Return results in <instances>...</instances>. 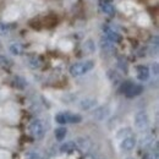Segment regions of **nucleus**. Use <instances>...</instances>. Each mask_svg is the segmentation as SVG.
Instances as JSON below:
<instances>
[{
	"label": "nucleus",
	"instance_id": "19",
	"mask_svg": "<svg viewBox=\"0 0 159 159\" xmlns=\"http://www.w3.org/2000/svg\"><path fill=\"white\" fill-rule=\"evenodd\" d=\"M127 136H131V129L130 127H124V129H120L119 131L116 132V135H115V137L116 139H124L125 137H127Z\"/></svg>",
	"mask_w": 159,
	"mask_h": 159
},
{
	"label": "nucleus",
	"instance_id": "14",
	"mask_svg": "<svg viewBox=\"0 0 159 159\" xmlns=\"http://www.w3.org/2000/svg\"><path fill=\"white\" fill-rule=\"evenodd\" d=\"M100 10L104 12V14H107V15H109V16H113L114 14H115V7L110 4V2H108V1H100Z\"/></svg>",
	"mask_w": 159,
	"mask_h": 159
},
{
	"label": "nucleus",
	"instance_id": "28",
	"mask_svg": "<svg viewBox=\"0 0 159 159\" xmlns=\"http://www.w3.org/2000/svg\"><path fill=\"white\" fill-rule=\"evenodd\" d=\"M118 65H119V67L124 71V72H127V64H126V61H122V60H119V62H118Z\"/></svg>",
	"mask_w": 159,
	"mask_h": 159
},
{
	"label": "nucleus",
	"instance_id": "18",
	"mask_svg": "<svg viewBox=\"0 0 159 159\" xmlns=\"http://www.w3.org/2000/svg\"><path fill=\"white\" fill-rule=\"evenodd\" d=\"M83 50H84V53H87V54L94 53V52H96V44L93 43V40H91V39L86 40L84 44H83Z\"/></svg>",
	"mask_w": 159,
	"mask_h": 159
},
{
	"label": "nucleus",
	"instance_id": "16",
	"mask_svg": "<svg viewBox=\"0 0 159 159\" xmlns=\"http://www.w3.org/2000/svg\"><path fill=\"white\" fill-rule=\"evenodd\" d=\"M76 144H77V148H81L82 151H88L91 147V142L84 137H79L76 139Z\"/></svg>",
	"mask_w": 159,
	"mask_h": 159
},
{
	"label": "nucleus",
	"instance_id": "17",
	"mask_svg": "<svg viewBox=\"0 0 159 159\" xmlns=\"http://www.w3.org/2000/svg\"><path fill=\"white\" fill-rule=\"evenodd\" d=\"M54 135H55V139L58 141H62V139H65L66 135H67V130H66L65 126H60L58 129H55Z\"/></svg>",
	"mask_w": 159,
	"mask_h": 159
},
{
	"label": "nucleus",
	"instance_id": "15",
	"mask_svg": "<svg viewBox=\"0 0 159 159\" xmlns=\"http://www.w3.org/2000/svg\"><path fill=\"white\" fill-rule=\"evenodd\" d=\"M27 64H28V66L31 69H39L42 66V60L38 57H36V55H32V57H30L27 59Z\"/></svg>",
	"mask_w": 159,
	"mask_h": 159
},
{
	"label": "nucleus",
	"instance_id": "12",
	"mask_svg": "<svg viewBox=\"0 0 159 159\" xmlns=\"http://www.w3.org/2000/svg\"><path fill=\"white\" fill-rule=\"evenodd\" d=\"M97 104V100L94 98H84L80 102V108L82 110H89L92 108H94Z\"/></svg>",
	"mask_w": 159,
	"mask_h": 159
},
{
	"label": "nucleus",
	"instance_id": "27",
	"mask_svg": "<svg viewBox=\"0 0 159 159\" xmlns=\"http://www.w3.org/2000/svg\"><path fill=\"white\" fill-rule=\"evenodd\" d=\"M141 159H158V154L157 153H146V154H143V157Z\"/></svg>",
	"mask_w": 159,
	"mask_h": 159
},
{
	"label": "nucleus",
	"instance_id": "9",
	"mask_svg": "<svg viewBox=\"0 0 159 159\" xmlns=\"http://www.w3.org/2000/svg\"><path fill=\"white\" fill-rule=\"evenodd\" d=\"M142 92H143V86H142V84H136V83H134V84L130 87V89L125 93V96H126L127 98H135V97H139Z\"/></svg>",
	"mask_w": 159,
	"mask_h": 159
},
{
	"label": "nucleus",
	"instance_id": "2",
	"mask_svg": "<svg viewBox=\"0 0 159 159\" xmlns=\"http://www.w3.org/2000/svg\"><path fill=\"white\" fill-rule=\"evenodd\" d=\"M30 132L36 139H42L45 135V129L42 120L34 119L30 125Z\"/></svg>",
	"mask_w": 159,
	"mask_h": 159
},
{
	"label": "nucleus",
	"instance_id": "13",
	"mask_svg": "<svg viewBox=\"0 0 159 159\" xmlns=\"http://www.w3.org/2000/svg\"><path fill=\"white\" fill-rule=\"evenodd\" d=\"M65 119L67 124H79L82 121V116L80 114H75V113H70V111H65L64 113Z\"/></svg>",
	"mask_w": 159,
	"mask_h": 159
},
{
	"label": "nucleus",
	"instance_id": "4",
	"mask_svg": "<svg viewBox=\"0 0 159 159\" xmlns=\"http://www.w3.org/2000/svg\"><path fill=\"white\" fill-rule=\"evenodd\" d=\"M103 32H104L105 39H108L111 43H119L121 40V36L119 32H116L114 28H111L109 26H103Z\"/></svg>",
	"mask_w": 159,
	"mask_h": 159
},
{
	"label": "nucleus",
	"instance_id": "25",
	"mask_svg": "<svg viewBox=\"0 0 159 159\" xmlns=\"http://www.w3.org/2000/svg\"><path fill=\"white\" fill-rule=\"evenodd\" d=\"M55 122H57V124H59L60 126H64V125H66V124H67V122H66V119H65L64 113H59V114H57V115H55Z\"/></svg>",
	"mask_w": 159,
	"mask_h": 159
},
{
	"label": "nucleus",
	"instance_id": "11",
	"mask_svg": "<svg viewBox=\"0 0 159 159\" xmlns=\"http://www.w3.org/2000/svg\"><path fill=\"white\" fill-rule=\"evenodd\" d=\"M153 142H154V139H153V136L152 135H149V134H146V135H143L141 139H139V146L142 147V148H152L153 147Z\"/></svg>",
	"mask_w": 159,
	"mask_h": 159
},
{
	"label": "nucleus",
	"instance_id": "21",
	"mask_svg": "<svg viewBox=\"0 0 159 159\" xmlns=\"http://www.w3.org/2000/svg\"><path fill=\"white\" fill-rule=\"evenodd\" d=\"M9 49H10V53L14 54V55H21L22 54V45L20 43H12Z\"/></svg>",
	"mask_w": 159,
	"mask_h": 159
},
{
	"label": "nucleus",
	"instance_id": "10",
	"mask_svg": "<svg viewBox=\"0 0 159 159\" xmlns=\"http://www.w3.org/2000/svg\"><path fill=\"white\" fill-rule=\"evenodd\" d=\"M11 84H12V87L16 88V89H25V88L28 86V82H27V80L25 79V77L16 75V76L12 79V81H11Z\"/></svg>",
	"mask_w": 159,
	"mask_h": 159
},
{
	"label": "nucleus",
	"instance_id": "7",
	"mask_svg": "<svg viewBox=\"0 0 159 159\" xmlns=\"http://www.w3.org/2000/svg\"><path fill=\"white\" fill-rule=\"evenodd\" d=\"M76 149H77V144H76V142H74V141L64 142V143H61V146L59 147V151L61 153H67V154L74 153Z\"/></svg>",
	"mask_w": 159,
	"mask_h": 159
},
{
	"label": "nucleus",
	"instance_id": "1",
	"mask_svg": "<svg viewBox=\"0 0 159 159\" xmlns=\"http://www.w3.org/2000/svg\"><path fill=\"white\" fill-rule=\"evenodd\" d=\"M93 67H94V61L93 60H86V61L76 62V64L70 66V75L74 76V77L82 76V75L89 72Z\"/></svg>",
	"mask_w": 159,
	"mask_h": 159
},
{
	"label": "nucleus",
	"instance_id": "30",
	"mask_svg": "<svg viewBox=\"0 0 159 159\" xmlns=\"http://www.w3.org/2000/svg\"><path fill=\"white\" fill-rule=\"evenodd\" d=\"M126 159H135V158H132V157H129V158H126Z\"/></svg>",
	"mask_w": 159,
	"mask_h": 159
},
{
	"label": "nucleus",
	"instance_id": "8",
	"mask_svg": "<svg viewBox=\"0 0 159 159\" xmlns=\"http://www.w3.org/2000/svg\"><path fill=\"white\" fill-rule=\"evenodd\" d=\"M136 71H137V79H139V81H141V82H144V81H147V80L149 79L151 72H149V69H148L147 66H144V65H139V66L136 67Z\"/></svg>",
	"mask_w": 159,
	"mask_h": 159
},
{
	"label": "nucleus",
	"instance_id": "22",
	"mask_svg": "<svg viewBox=\"0 0 159 159\" xmlns=\"http://www.w3.org/2000/svg\"><path fill=\"white\" fill-rule=\"evenodd\" d=\"M100 47L105 52H113L114 50V45L111 42H109L108 39H102L100 40Z\"/></svg>",
	"mask_w": 159,
	"mask_h": 159
},
{
	"label": "nucleus",
	"instance_id": "3",
	"mask_svg": "<svg viewBox=\"0 0 159 159\" xmlns=\"http://www.w3.org/2000/svg\"><path fill=\"white\" fill-rule=\"evenodd\" d=\"M135 126L139 131H146L149 126V116L146 111L141 110L135 114Z\"/></svg>",
	"mask_w": 159,
	"mask_h": 159
},
{
	"label": "nucleus",
	"instance_id": "20",
	"mask_svg": "<svg viewBox=\"0 0 159 159\" xmlns=\"http://www.w3.org/2000/svg\"><path fill=\"white\" fill-rule=\"evenodd\" d=\"M108 77H109V80H110L114 84H118V83L121 82V77H120V75L116 72V71L109 70V71H108Z\"/></svg>",
	"mask_w": 159,
	"mask_h": 159
},
{
	"label": "nucleus",
	"instance_id": "23",
	"mask_svg": "<svg viewBox=\"0 0 159 159\" xmlns=\"http://www.w3.org/2000/svg\"><path fill=\"white\" fill-rule=\"evenodd\" d=\"M132 84H134V82H131V81H125V82H122V83L120 84L119 92L122 93V94H125V93L130 89V87H131Z\"/></svg>",
	"mask_w": 159,
	"mask_h": 159
},
{
	"label": "nucleus",
	"instance_id": "6",
	"mask_svg": "<svg viewBox=\"0 0 159 159\" xmlns=\"http://www.w3.org/2000/svg\"><path fill=\"white\" fill-rule=\"evenodd\" d=\"M109 114H110V108L108 105H102V107H98L97 109H94L93 118L98 121H103L109 116Z\"/></svg>",
	"mask_w": 159,
	"mask_h": 159
},
{
	"label": "nucleus",
	"instance_id": "29",
	"mask_svg": "<svg viewBox=\"0 0 159 159\" xmlns=\"http://www.w3.org/2000/svg\"><path fill=\"white\" fill-rule=\"evenodd\" d=\"M152 72H153V75H158V64L157 62H154L153 64V66H152Z\"/></svg>",
	"mask_w": 159,
	"mask_h": 159
},
{
	"label": "nucleus",
	"instance_id": "5",
	"mask_svg": "<svg viewBox=\"0 0 159 159\" xmlns=\"http://www.w3.org/2000/svg\"><path fill=\"white\" fill-rule=\"evenodd\" d=\"M136 144H137V141L131 135V136H127L120 141V149L124 152H131L136 147Z\"/></svg>",
	"mask_w": 159,
	"mask_h": 159
},
{
	"label": "nucleus",
	"instance_id": "24",
	"mask_svg": "<svg viewBox=\"0 0 159 159\" xmlns=\"http://www.w3.org/2000/svg\"><path fill=\"white\" fill-rule=\"evenodd\" d=\"M11 65H12V61L11 60L9 59L7 57L0 54V66L1 67H10Z\"/></svg>",
	"mask_w": 159,
	"mask_h": 159
},
{
	"label": "nucleus",
	"instance_id": "26",
	"mask_svg": "<svg viewBox=\"0 0 159 159\" xmlns=\"http://www.w3.org/2000/svg\"><path fill=\"white\" fill-rule=\"evenodd\" d=\"M10 32V26L7 23H2L0 22V36H5Z\"/></svg>",
	"mask_w": 159,
	"mask_h": 159
}]
</instances>
